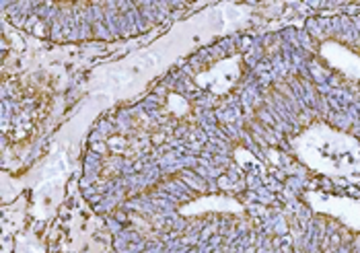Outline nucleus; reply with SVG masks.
Here are the masks:
<instances>
[{
    "label": "nucleus",
    "mask_w": 360,
    "mask_h": 253,
    "mask_svg": "<svg viewBox=\"0 0 360 253\" xmlns=\"http://www.w3.org/2000/svg\"><path fill=\"white\" fill-rule=\"evenodd\" d=\"M297 150L309 167L333 177L360 175V153L356 142L326 126H315L297 141Z\"/></svg>",
    "instance_id": "nucleus-1"
}]
</instances>
